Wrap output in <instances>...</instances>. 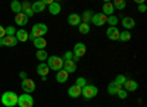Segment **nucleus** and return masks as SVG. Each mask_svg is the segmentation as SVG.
<instances>
[{
  "label": "nucleus",
  "mask_w": 147,
  "mask_h": 107,
  "mask_svg": "<svg viewBox=\"0 0 147 107\" xmlns=\"http://www.w3.org/2000/svg\"><path fill=\"white\" fill-rule=\"evenodd\" d=\"M110 27H116V23H118V16H107V21H106Z\"/></svg>",
  "instance_id": "34"
},
{
  "label": "nucleus",
  "mask_w": 147,
  "mask_h": 107,
  "mask_svg": "<svg viewBox=\"0 0 147 107\" xmlns=\"http://www.w3.org/2000/svg\"><path fill=\"white\" fill-rule=\"evenodd\" d=\"M10 9L13 10L16 15L21 13V12H22V9H21V2H18V0H13V2L10 3Z\"/></svg>",
  "instance_id": "29"
},
{
  "label": "nucleus",
  "mask_w": 147,
  "mask_h": 107,
  "mask_svg": "<svg viewBox=\"0 0 147 107\" xmlns=\"http://www.w3.org/2000/svg\"><path fill=\"white\" fill-rule=\"evenodd\" d=\"M113 12H115V9H113L112 2L106 0V2L103 3V12H102V13H103V15H106V16H112V15H113Z\"/></svg>",
  "instance_id": "15"
},
{
  "label": "nucleus",
  "mask_w": 147,
  "mask_h": 107,
  "mask_svg": "<svg viewBox=\"0 0 147 107\" xmlns=\"http://www.w3.org/2000/svg\"><path fill=\"white\" fill-rule=\"evenodd\" d=\"M97 94H99V88H97L96 85H90V84H87L84 88H81V96H82L85 100H91V98H94Z\"/></svg>",
  "instance_id": "4"
},
{
  "label": "nucleus",
  "mask_w": 147,
  "mask_h": 107,
  "mask_svg": "<svg viewBox=\"0 0 147 107\" xmlns=\"http://www.w3.org/2000/svg\"><path fill=\"white\" fill-rule=\"evenodd\" d=\"M60 10H62V7H60V3H59V2H53L50 6H49V12H50L53 16L59 15V13H60Z\"/></svg>",
  "instance_id": "23"
},
{
  "label": "nucleus",
  "mask_w": 147,
  "mask_h": 107,
  "mask_svg": "<svg viewBox=\"0 0 147 107\" xmlns=\"http://www.w3.org/2000/svg\"><path fill=\"white\" fill-rule=\"evenodd\" d=\"M49 72H50V69H49V66H47L44 62H43V63H40L38 66H37V74H38L41 78H47Z\"/></svg>",
  "instance_id": "17"
},
{
  "label": "nucleus",
  "mask_w": 147,
  "mask_h": 107,
  "mask_svg": "<svg viewBox=\"0 0 147 107\" xmlns=\"http://www.w3.org/2000/svg\"><path fill=\"white\" fill-rule=\"evenodd\" d=\"M18 106L19 107H32L34 106V98L31 94H22L18 96Z\"/></svg>",
  "instance_id": "5"
},
{
  "label": "nucleus",
  "mask_w": 147,
  "mask_h": 107,
  "mask_svg": "<svg viewBox=\"0 0 147 107\" xmlns=\"http://www.w3.org/2000/svg\"><path fill=\"white\" fill-rule=\"evenodd\" d=\"M112 5H113V9H118V10H124L127 7L125 0H115V2H112Z\"/></svg>",
  "instance_id": "27"
},
{
  "label": "nucleus",
  "mask_w": 147,
  "mask_h": 107,
  "mask_svg": "<svg viewBox=\"0 0 147 107\" xmlns=\"http://www.w3.org/2000/svg\"><path fill=\"white\" fill-rule=\"evenodd\" d=\"M75 85H77V87H80V88H84L85 85H87V79H85V78H82V76L77 78V82H75Z\"/></svg>",
  "instance_id": "32"
},
{
  "label": "nucleus",
  "mask_w": 147,
  "mask_h": 107,
  "mask_svg": "<svg viewBox=\"0 0 147 107\" xmlns=\"http://www.w3.org/2000/svg\"><path fill=\"white\" fill-rule=\"evenodd\" d=\"M93 15H94V13H93L91 10H84V12H82V15H81V21H82V23H90Z\"/></svg>",
  "instance_id": "25"
},
{
  "label": "nucleus",
  "mask_w": 147,
  "mask_h": 107,
  "mask_svg": "<svg viewBox=\"0 0 147 107\" xmlns=\"http://www.w3.org/2000/svg\"><path fill=\"white\" fill-rule=\"evenodd\" d=\"M106 21H107V16L103 15L102 12H100V13H94L93 18H91V22L94 23L96 27H103L105 23H106Z\"/></svg>",
  "instance_id": "7"
},
{
  "label": "nucleus",
  "mask_w": 147,
  "mask_h": 107,
  "mask_svg": "<svg viewBox=\"0 0 147 107\" xmlns=\"http://www.w3.org/2000/svg\"><path fill=\"white\" fill-rule=\"evenodd\" d=\"M18 44V40L15 35H12V37H5V47H15Z\"/></svg>",
  "instance_id": "26"
},
{
  "label": "nucleus",
  "mask_w": 147,
  "mask_h": 107,
  "mask_svg": "<svg viewBox=\"0 0 147 107\" xmlns=\"http://www.w3.org/2000/svg\"><path fill=\"white\" fill-rule=\"evenodd\" d=\"M19 78L25 79V78H27V74H25V72H24V70H22V72H19Z\"/></svg>",
  "instance_id": "40"
},
{
  "label": "nucleus",
  "mask_w": 147,
  "mask_h": 107,
  "mask_svg": "<svg viewBox=\"0 0 147 107\" xmlns=\"http://www.w3.org/2000/svg\"><path fill=\"white\" fill-rule=\"evenodd\" d=\"M129 40H131V32H129V31H121V34H119V41L128 43Z\"/></svg>",
  "instance_id": "28"
},
{
  "label": "nucleus",
  "mask_w": 147,
  "mask_h": 107,
  "mask_svg": "<svg viewBox=\"0 0 147 107\" xmlns=\"http://www.w3.org/2000/svg\"><path fill=\"white\" fill-rule=\"evenodd\" d=\"M119 34H121V31L116 27H109L107 31H106L107 38L112 40V41H119Z\"/></svg>",
  "instance_id": "8"
},
{
  "label": "nucleus",
  "mask_w": 147,
  "mask_h": 107,
  "mask_svg": "<svg viewBox=\"0 0 147 107\" xmlns=\"http://www.w3.org/2000/svg\"><path fill=\"white\" fill-rule=\"evenodd\" d=\"M5 32H6V37H12V35L16 34V29H15V27L9 25L7 28H5Z\"/></svg>",
  "instance_id": "33"
},
{
  "label": "nucleus",
  "mask_w": 147,
  "mask_h": 107,
  "mask_svg": "<svg viewBox=\"0 0 147 107\" xmlns=\"http://www.w3.org/2000/svg\"><path fill=\"white\" fill-rule=\"evenodd\" d=\"M68 23L71 27H78L80 23H81V16L78 13H71L68 16Z\"/></svg>",
  "instance_id": "18"
},
{
  "label": "nucleus",
  "mask_w": 147,
  "mask_h": 107,
  "mask_svg": "<svg viewBox=\"0 0 147 107\" xmlns=\"http://www.w3.org/2000/svg\"><path fill=\"white\" fill-rule=\"evenodd\" d=\"M121 23H122V27H124L127 31L128 29H132L134 27H136V21H134L131 16H124V18H122V21H121Z\"/></svg>",
  "instance_id": "12"
},
{
  "label": "nucleus",
  "mask_w": 147,
  "mask_h": 107,
  "mask_svg": "<svg viewBox=\"0 0 147 107\" xmlns=\"http://www.w3.org/2000/svg\"><path fill=\"white\" fill-rule=\"evenodd\" d=\"M31 7H32L34 13H41V12H44V9H46L47 6L44 5V0H37V2H34V3L31 5Z\"/></svg>",
  "instance_id": "11"
},
{
  "label": "nucleus",
  "mask_w": 147,
  "mask_h": 107,
  "mask_svg": "<svg viewBox=\"0 0 147 107\" xmlns=\"http://www.w3.org/2000/svg\"><path fill=\"white\" fill-rule=\"evenodd\" d=\"M74 56H77V57H82L85 53H87V47H85L84 43H77L75 45H74Z\"/></svg>",
  "instance_id": "9"
},
{
  "label": "nucleus",
  "mask_w": 147,
  "mask_h": 107,
  "mask_svg": "<svg viewBox=\"0 0 147 107\" xmlns=\"http://www.w3.org/2000/svg\"><path fill=\"white\" fill-rule=\"evenodd\" d=\"M122 90H125L127 92L128 91H137L138 90V82L134 81V79H127L122 85Z\"/></svg>",
  "instance_id": "10"
},
{
  "label": "nucleus",
  "mask_w": 147,
  "mask_h": 107,
  "mask_svg": "<svg viewBox=\"0 0 147 107\" xmlns=\"http://www.w3.org/2000/svg\"><path fill=\"white\" fill-rule=\"evenodd\" d=\"M72 57H74V53L68 50V51L63 54V60H72Z\"/></svg>",
  "instance_id": "37"
},
{
  "label": "nucleus",
  "mask_w": 147,
  "mask_h": 107,
  "mask_svg": "<svg viewBox=\"0 0 147 107\" xmlns=\"http://www.w3.org/2000/svg\"><path fill=\"white\" fill-rule=\"evenodd\" d=\"M0 47H5V38H0Z\"/></svg>",
  "instance_id": "41"
},
{
  "label": "nucleus",
  "mask_w": 147,
  "mask_h": 107,
  "mask_svg": "<svg viewBox=\"0 0 147 107\" xmlns=\"http://www.w3.org/2000/svg\"><path fill=\"white\" fill-rule=\"evenodd\" d=\"M15 37H16V40H18V43L21 41V43H24V41H27L28 40V31H25V29H18L16 31V34H15Z\"/></svg>",
  "instance_id": "22"
},
{
  "label": "nucleus",
  "mask_w": 147,
  "mask_h": 107,
  "mask_svg": "<svg viewBox=\"0 0 147 107\" xmlns=\"http://www.w3.org/2000/svg\"><path fill=\"white\" fill-rule=\"evenodd\" d=\"M6 37V32H5V27L0 25V38H5Z\"/></svg>",
  "instance_id": "39"
},
{
  "label": "nucleus",
  "mask_w": 147,
  "mask_h": 107,
  "mask_svg": "<svg viewBox=\"0 0 147 107\" xmlns=\"http://www.w3.org/2000/svg\"><path fill=\"white\" fill-rule=\"evenodd\" d=\"M46 32H47V25H46V23H41V22L40 23H35V25L32 27V29H31V32L28 34V40L34 41L35 38L44 37Z\"/></svg>",
  "instance_id": "1"
},
{
  "label": "nucleus",
  "mask_w": 147,
  "mask_h": 107,
  "mask_svg": "<svg viewBox=\"0 0 147 107\" xmlns=\"http://www.w3.org/2000/svg\"><path fill=\"white\" fill-rule=\"evenodd\" d=\"M2 104L5 107H15L18 106V96L13 91H6L2 96Z\"/></svg>",
  "instance_id": "2"
},
{
  "label": "nucleus",
  "mask_w": 147,
  "mask_h": 107,
  "mask_svg": "<svg viewBox=\"0 0 147 107\" xmlns=\"http://www.w3.org/2000/svg\"><path fill=\"white\" fill-rule=\"evenodd\" d=\"M121 90H122V85L116 84L115 81H112V82H110V84L107 85V92L110 94V96H116V94H118Z\"/></svg>",
  "instance_id": "14"
},
{
  "label": "nucleus",
  "mask_w": 147,
  "mask_h": 107,
  "mask_svg": "<svg viewBox=\"0 0 147 107\" xmlns=\"http://www.w3.org/2000/svg\"><path fill=\"white\" fill-rule=\"evenodd\" d=\"M78 27H80V32H81L82 35H85V34L90 32V25H88V23H82V22H81Z\"/></svg>",
  "instance_id": "31"
},
{
  "label": "nucleus",
  "mask_w": 147,
  "mask_h": 107,
  "mask_svg": "<svg viewBox=\"0 0 147 107\" xmlns=\"http://www.w3.org/2000/svg\"><path fill=\"white\" fill-rule=\"evenodd\" d=\"M68 76H69V74L66 72V70H63V69H60V70H57V72H56V81L59 82V84L66 82L68 81Z\"/></svg>",
  "instance_id": "19"
},
{
  "label": "nucleus",
  "mask_w": 147,
  "mask_h": 107,
  "mask_svg": "<svg viewBox=\"0 0 147 107\" xmlns=\"http://www.w3.org/2000/svg\"><path fill=\"white\" fill-rule=\"evenodd\" d=\"M34 45L37 47L38 50H46V45H47V41H46V38L44 37H40V38H35L34 41Z\"/></svg>",
  "instance_id": "24"
},
{
  "label": "nucleus",
  "mask_w": 147,
  "mask_h": 107,
  "mask_svg": "<svg viewBox=\"0 0 147 107\" xmlns=\"http://www.w3.org/2000/svg\"><path fill=\"white\" fill-rule=\"evenodd\" d=\"M15 23L16 25H19V27H25L27 23H28V18L25 16V13H18L16 16H15Z\"/></svg>",
  "instance_id": "21"
},
{
  "label": "nucleus",
  "mask_w": 147,
  "mask_h": 107,
  "mask_svg": "<svg viewBox=\"0 0 147 107\" xmlns=\"http://www.w3.org/2000/svg\"><path fill=\"white\" fill-rule=\"evenodd\" d=\"M21 9H22V13H25V16H27L28 19L34 15V12H32V7H31V3H30V2H22V3H21Z\"/></svg>",
  "instance_id": "13"
},
{
  "label": "nucleus",
  "mask_w": 147,
  "mask_h": 107,
  "mask_svg": "<svg viewBox=\"0 0 147 107\" xmlns=\"http://www.w3.org/2000/svg\"><path fill=\"white\" fill-rule=\"evenodd\" d=\"M116 96H118L121 100H127V97H128V92H127L125 90H121V91L116 94Z\"/></svg>",
  "instance_id": "36"
},
{
  "label": "nucleus",
  "mask_w": 147,
  "mask_h": 107,
  "mask_svg": "<svg viewBox=\"0 0 147 107\" xmlns=\"http://www.w3.org/2000/svg\"><path fill=\"white\" fill-rule=\"evenodd\" d=\"M63 70H66L68 74H74L77 70V63L72 60H63Z\"/></svg>",
  "instance_id": "16"
},
{
  "label": "nucleus",
  "mask_w": 147,
  "mask_h": 107,
  "mask_svg": "<svg viewBox=\"0 0 147 107\" xmlns=\"http://www.w3.org/2000/svg\"><path fill=\"white\" fill-rule=\"evenodd\" d=\"M68 96H69L71 98H78V97L81 96V88L77 87V85L69 87V88H68Z\"/></svg>",
  "instance_id": "20"
},
{
  "label": "nucleus",
  "mask_w": 147,
  "mask_h": 107,
  "mask_svg": "<svg viewBox=\"0 0 147 107\" xmlns=\"http://www.w3.org/2000/svg\"><path fill=\"white\" fill-rule=\"evenodd\" d=\"M125 81H127V76L125 75H116L115 76V82H116V84H119V85H124Z\"/></svg>",
  "instance_id": "35"
},
{
  "label": "nucleus",
  "mask_w": 147,
  "mask_h": 107,
  "mask_svg": "<svg viewBox=\"0 0 147 107\" xmlns=\"http://www.w3.org/2000/svg\"><path fill=\"white\" fill-rule=\"evenodd\" d=\"M22 90L25 91V94H31L35 91V82L30 78H25V79H22V84H21Z\"/></svg>",
  "instance_id": "6"
},
{
  "label": "nucleus",
  "mask_w": 147,
  "mask_h": 107,
  "mask_svg": "<svg viewBox=\"0 0 147 107\" xmlns=\"http://www.w3.org/2000/svg\"><path fill=\"white\" fill-rule=\"evenodd\" d=\"M37 59H38V60L43 63L44 60H47V59H49V53L46 51V50H38V51H37Z\"/></svg>",
  "instance_id": "30"
},
{
  "label": "nucleus",
  "mask_w": 147,
  "mask_h": 107,
  "mask_svg": "<svg viewBox=\"0 0 147 107\" xmlns=\"http://www.w3.org/2000/svg\"><path fill=\"white\" fill-rule=\"evenodd\" d=\"M46 65L49 66V69H50V70L57 72V70H60V69L63 68V59L62 57H57V56H49Z\"/></svg>",
  "instance_id": "3"
},
{
  "label": "nucleus",
  "mask_w": 147,
  "mask_h": 107,
  "mask_svg": "<svg viewBox=\"0 0 147 107\" xmlns=\"http://www.w3.org/2000/svg\"><path fill=\"white\" fill-rule=\"evenodd\" d=\"M147 10V6L143 3V5H138V12H141V13H144V12Z\"/></svg>",
  "instance_id": "38"
}]
</instances>
